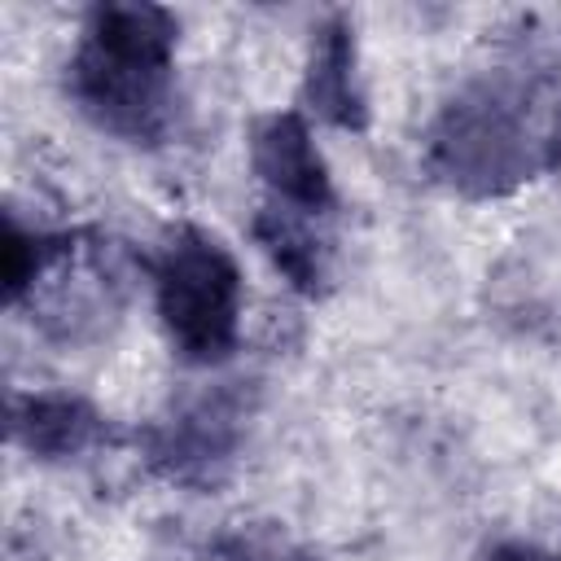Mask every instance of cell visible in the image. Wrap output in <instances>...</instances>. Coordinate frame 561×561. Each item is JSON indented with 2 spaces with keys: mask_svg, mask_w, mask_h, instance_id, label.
<instances>
[{
  "mask_svg": "<svg viewBox=\"0 0 561 561\" xmlns=\"http://www.w3.org/2000/svg\"><path fill=\"white\" fill-rule=\"evenodd\" d=\"M491 561H552V557H543L535 543H522V539H513V543H500Z\"/></svg>",
  "mask_w": 561,
  "mask_h": 561,
  "instance_id": "30bf717a",
  "label": "cell"
},
{
  "mask_svg": "<svg viewBox=\"0 0 561 561\" xmlns=\"http://www.w3.org/2000/svg\"><path fill=\"white\" fill-rule=\"evenodd\" d=\"M237 561H311V557H302V552H272V557H254V552H245V557H237Z\"/></svg>",
  "mask_w": 561,
  "mask_h": 561,
  "instance_id": "8fae6325",
  "label": "cell"
},
{
  "mask_svg": "<svg viewBox=\"0 0 561 561\" xmlns=\"http://www.w3.org/2000/svg\"><path fill=\"white\" fill-rule=\"evenodd\" d=\"M131 276L136 263L123 241L96 228L44 232L22 307L31 311V324L44 337L61 346H83L118 324L131 294Z\"/></svg>",
  "mask_w": 561,
  "mask_h": 561,
  "instance_id": "3957f363",
  "label": "cell"
},
{
  "mask_svg": "<svg viewBox=\"0 0 561 561\" xmlns=\"http://www.w3.org/2000/svg\"><path fill=\"white\" fill-rule=\"evenodd\" d=\"M153 294H158V316L188 364H224L237 351V329H241V267L232 250L197 228L180 224L153 267Z\"/></svg>",
  "mask_w": 561,
  "mask_h": 561,
  "instance_id": "277c9868",
  "label": "cell"
},
{
  "mask_svg": "<svg viewBox=\"0 0 561 561\" xmlns=\"http://www.w3.org/2000/svg\"><path fill=\"white\" fill-rule=\"evenodd\" d=\"M250 162L254 175L276 193L280 206H294L302 215H324L333 210V175L311 140V127L294 110L263 114L250 131Z\"/></svg>",
  "mask_w": 561,
  "mask_h": 561,
  "instance_id": "8992f818",
  "label": "cell"
},
{
  "mask_svg": "<svg viewBox=\"0 0 561 561\" xmlns=\"http://www.w3.org/2000/svg\"><path fill=\"white\" fill-rule=\"evenodd\" d=\"M302 96H307V110L316 118H324L329 127H342V131H364L368 127V96H364V83H359L355 26H351L346 13H333L316 31L307 75H302Z\"/></svg>",
  "mask_w": 561,
  "mask_h": 561,
  "instance_id": "52a82bcc",
  "label": "cell"
},
{
  "mask_svg": "<svg viewBox=\"0 0 561 561\" xmlns=\"http://www.w3.org/2000/svg\"><path fill=\"white\" fill-rule=\"evenodd\" d=\"M259 250L272 259V267L307 298H320L329 289V250L324 241L307 228L302 210L294 206H280V202H267L254 210V224H250Z\"/></svg>",
  "mask_w": 561,
  "mask_h": 561,
  "instance_id": "9c48e42d",
  "label": "cell"
},
{
  "mask_svg": "<svg viewBox=\"0 0 561 561\" xmlns=\"http://www.w3.org/2000/svg\"><path fill=\"white\" fill-rule=\"evenodd\" d=\"M175 44L180 22L171 9L96 4L66 61V92L92 127L127 145H162L175 123Z\"/></svg>",
  "mask_w": 561,
  "mask_h": 561,
  "instance_id": "7a4b0ae2",
  "label": "cell"
},
{
  "mask_svg": "<svg viewBox=\"0 0 561 561\" xmlns=\"http://www.w3.org/2000/svg\"><path fill=\"white\" fill-rule=\"evenodd\" d=\"M13 438L35 456V460H79L96 451L110 438L105 416L66 390H44V394H22L13 399Z\"/></svg>",
  "mask_w": 561,
  "mask_h": 561,
  "instance_id": "ba28073f",
  "label": "cell"
},
{
  "mask_svg": "<svg viewBox=\"0 0 561 561\" xmlns=\"http://www.w3.org/2000/svg\"><path fill=\"white\" fill-rule=\"evenodd\" d=\"M425 167L460 197H504L561 167V22H522L434 114Z\"/></svg>",
  "mask_w": 561,
  "mask_h": 561,
  "instance_id": "6da1fadb",
  "label": "cell"
},
{
  "mask_svg": "<svg viewBox=\"0 0 561 561\" xmlns=\"http://www.w3.org/2000/svg\"><path fill=\"white\" fill-rule=\"evenodd\" d=\"M250 390H241L237 381L202 390L145 430V460L167 482L206 491L232 469L250 430Z\"/></svg>",
  "mask_w": 561,
  "mask_h": 561,
  "instance_id": "5b68a950",
  "label": "cell"
}]
</instances>
